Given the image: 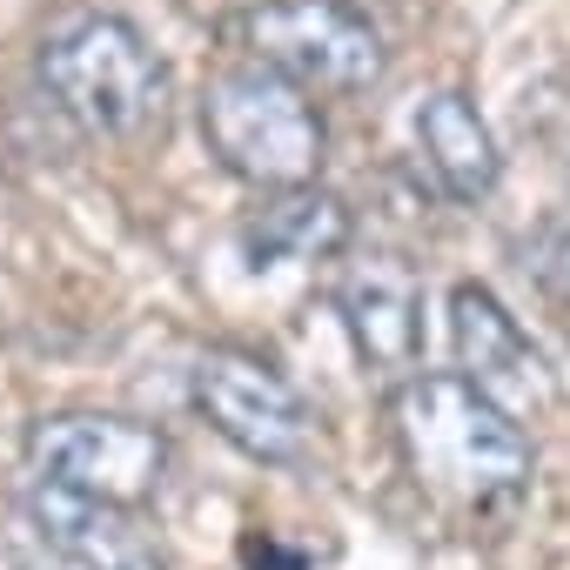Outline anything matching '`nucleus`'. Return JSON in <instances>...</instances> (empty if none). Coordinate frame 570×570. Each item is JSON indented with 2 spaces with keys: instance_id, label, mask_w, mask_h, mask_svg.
<instances>
[{
  "instance_id": "nucleus-1",
  "label": "nucleus",
  "mask_w": 570,
  "mask_h": 570,
  "mask_svg": "<svg viewBox=\"0 0 570 570\" xmlns=\"http://www.w3.org/2000/svg\"><path fill=\"white\" fill-rule=\"evenodd\" d=\"M396 436L423 497L450 510H490L530 490V436L463 376H410L396 390Z\"/></svg>"
},
{
  "instance_id": "nucleus-2",
  "label": "nucleus",
  "mask_w": 570,
  "mask_h": 570,
  "mask_svg": "<svg viewBox=\"0 0 570 570\" xmlns=\"http://www.w3.org/2000/svg\"><path fill=\"white\" fill-rule=\"evenodd\" d=\"M41 88L101 141H141L168 115V61L121 14H68L41 41Z\"/></svg>"
},
{
  "instance_id": "nucleus-3",
  "label": "nucleus",
  "mask_w": 570,
  "mask_h": 570,
  "mask_svg": "<svg viewBox=\"0 0 570 570\" xmlns=\"http://www.w3.org/2000/svg\"><path fill=\"white\" fill-rule=\"evenodd\" d=\"M195 115H202L208 155L235 181H248L262 195L268 188H303V181H316L323 148H330L316 101L296 81H282L275 68H262V61H242V68L208 75Z\"/></svg>"
},
{
  "instance_id": "nucleus-4",
  "label": "nucleus",
  "mask_w": 570,
  "mask_h": 570,
  "mask_svg": "<svg viewBox=\"0 0 570 570\" xmlns=\"http://www.w3.org/2000/svg\"><path fill=\"white\" fill-rule=\"evenodd\" d=\"M248 61L275 68L303 95H363L383 81V35L350 0H262L242 14Z\"/></svg>"
},
{
  "instance_id": "nucleus-5",
  "label": "nucleus",
  "mask_w": 570,
  "mask_h": 570,
  "mask_svg": "<svg viewBox=\"0 0 570 570\" xmlns=\"http://www.w3.org/2000/svg\"><path fill=\"white\" fill-rule=\"evenodd\" d=\"M28 470L41 483L61 490H88L108 503H148L168 476V436L155 423L135 416H108V410H55L41 423H28Z\"/></svg>"
},
{
  "instance_id": "nucleus-6",
  "label": "nucleus",
  "mask_w": 570,
  "mask_h": 570,
  "mask_svg": "<svg viewBox=\"0 0 570 570\" xmlns=\"http://www.w3.org/2000/svg\"><path fill=\"white\" fill-rule=\"evenodd\" d=\"M188 396L208 416V430L235 443L248 463L289 470L316 450V410L303 403V390L248 350H202Z\"/></svg>"
},
{
  "instance_id": "nucleus-7",
  "label": "nucleus",
  "mask_w": 570,
  "mask_h": 570,
  "mask_svg": "<svg viewBox=\"0 0 570 570\" xmlns=\"http://www.w3.org/2000/svg\"><path fill=\"white\" fill-rule=\"evenodd\" d=\"M28 517L35 530L75 563V570H175L161 537L148 530V517L135 503H108L88 490H61V483H28Z\"/></svg>"
},
{
  "instance_id": "nucleus-8",
  "label": "nucleus",
  "mask_w": 570,
  "mask_h": 570,
  "mask_svg": "<svg viewBox=\"0 0 570 570\" xmlns=\"http://www.w3.org/2000/svg\"><path fill=\"white\" fill-rule=\"evenodd\" d=\"M450 350H456V376L476 383L497 410H537L550 396L543 356L530 350V336L517 330V316L483 289V282H456L450 289Z\"/></svg>"
},
{
  "instance_id": "nucleus-9",
  "label": "nucleus",
  "mask_w": 570,
  "mask_h": 570,
  "mask_svg": "<svg viewBox=\"0 0 570 570\" xmlns=\"http://www.w3.org/2000/svg\"><path fill=\"white\" fill-rule=\"evenodd\" d=\"M336 309H343V330L356 343V356L383 376H403L416 370V350H423V282L403 255H363L343 268L336 282Z\"/></svg>"
},
{
  "instance_id": "nucleus-10",
  "label": "nucleus",
  "mask_w": 570,
  "mask_h": 570,
  "mask_svg": "<svg viewBox=\"0 0 570 570\" xmlns=\"http://www.w3.org/2000/svg\"><path fill=\"white\" fill-rule=\"evenodd\" d=\"M242 248H248L255 268H268V262H330V255L350 248V208L316 181L268 188L255 202V215L242 222Z\"/></svg>"
},
{
  "instance_id": "nucleus-11",
  "label": "nucleus",
  "mask_w": 570,
  "mask_h": 570,
  "mask_svg": "<svg viewBox=\"0 0 570 570\" xmlns=\"http://www.w3.org/2000/svg\"><path fill=\"white\" fill-rule=\"evenodd\" d=\"M416 148H423V168L436 175V188L450 202H483L497 188V175H503V155H497L490 121L456 88H443V95H430L416 108Z\"/></svg>"
},
{
  "instance_id": "nucleus-12",
  "label": "nucleus",
  "mask_w": 570,
  "mask_h": 570,
  "mask_svg": "<svg viewBox=\"0 0 570 570\" xmlns=\"http://www.w3.org/2000/svg\"><path fill=\"white\" fill-rule=\"evenodd\" d=\"M530 268H537V282H543L557 303H570V202L537 228V242H530Z\"/></svg>"
}]
</instances>
